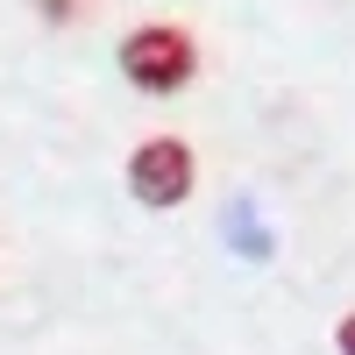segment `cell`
I'll return each mask as SVG.
<instances>
[{"mask_svg":"<svg viewBox=\"0 0 355 355\" xmlns=\"http://www.w3.org/2000/svg\"><path fill=\"white\" fill-rule=\"evenodd\" d=\"M128 185H135L142 206H178V199L192 192V157H185V142H171V135L142 142V150L128 157Z\"/></svg>","mask_w":355,"mask_h":355,"instance_id":"cell-2","label":"cell"},{"mask_svg":"<svg viewBox=\"0 0 355 355\" xmlns=\"http://www.w3.org/2000/svg\"><path fill=\"white\" fill-rule=\"evenodd\" d=\"M121 71H128V85H142V93H178V85L199 71L192 36H185V28H171V21L135 28V36L121 43Z\"/></svg>","mask_w":355,"mask_h":355,"instance_id":"cell-1","label":"cell"},{"mask_svg":"<svg viewBox=\"0 0 355 355\" xmlns=\"http://www.w3.org/2000/svg\"><path fill=\"white\" fill-rule=\"evenodd\" d=\"M85 8H93V0H36V15H43V21H78Z\"/></svg>","mask_w":355,"mask_h":355,"instance_id":"cell-3","label":"cell"},{"mask_svg":"<svg viewBox=\"0 0 355 355\" xmlns=\"http://www.w3.org/2000/svg\"><path fill=\"white\" fill-rule=\"evenodd\" d=\"M334 341H341V355H355V313L341 320V334H334Z\"/></svg>","mask_w":355,"mask_h":355,"instance_id":"cell-4","label":"cell"}]
</instances>
